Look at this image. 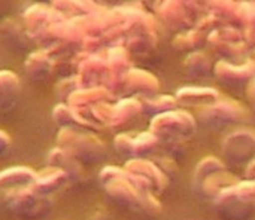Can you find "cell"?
Listing matches in <instances>:
<instances>
[{
	"label": "cell",
	"mask_w": 255,
	"mask_h": 220,
	"mask_svg": "<svg viewBox=\"0 0 255 220\" xmlns=\"http://www.w3.org/2000/svg\"><path fill=\"white\" fill-rule=\"evenodd\" d=\"M7 207L16 216L33 220L43 218L51 210V201L48 197L37 194L33 188H24L10 191L7 195Z\"/></svg>",
	"instance_id": "6da1fadb"
},
{
	"label": "cell",
	"mask_w": 255,
	"mask_h": 220,
	"mask_svg": "<svg viewBox=\"0 0 255 220\" xmlns=\"http://www.w3.org/2000/svg\"><path fill=\"white\" fill-rule=\"evenodd\" d=\"M67 179H69V176L64 171L52 167V168H49L46 171H42V173L36 174V180H34L31 188L37 194L46 197V195L58 191L60 188H63L64 183L67 182Z\"/></svg>",
	"instance_id": "7a4b0ae2"
},
{
	"label": "cell",
	"mask_w": 255,
	"mask_h": 220,
	"mask_svg": "<svg viewBox=\"0 0 255 220\" xmlns=\"http://www.w3.org/2000/svg\"><path fill=\"white\" fill-rule=\"evenodd\" d=\"M36 180V174L28 168H10L0 173V189H24L31 188Z\"/></svg>",
	"instance_id": "3957f363"
},
{
	"label": "cell",
	"mask_w": 255,
	"mask_h": 220,
	"mask_svg": "<svg viewBox=\"0 0 255 220\" xmlns=\"http://www.w3.org/2000/svg\"><path fill=\"white\" fill-rule=\"evenodd\" d=\"M19 95V83L13 73H0V112H7L15 107Z\"/></svg>",
	"instance_id": "277c9868"
},
{
	"label": "cell",
	"mask_w": 255,
	"mask_h": 220,
	"mask_svg": "<svg viewBox=\"0 0 255 220\" xmlns=\"http://www.w3.org/2000/svg\"><path fill=\"white\" fill-rule=\"evenodd\" d=\"M27 72L34 79H42L49 74L51 72V61L45 54L31 55L30 61L27 63Z\"/></svg>",
	"instance_id": "5b68a950"
},
{
	"label": "cell",
	"mask_w": 255,
	"mask_h": 220,
	"mask_svg": "<svg viewBox=\"0 0 255 220\" xmlns=\"http://www.w3.org/2000/svg\"><path fill=\"white\" fill-rule=\"evenodd\" d=\"M9 147V139L4 133L0 131V155H3Z\"/></svg>",
	"instance_id": "8992f818"
}]
</instances>
